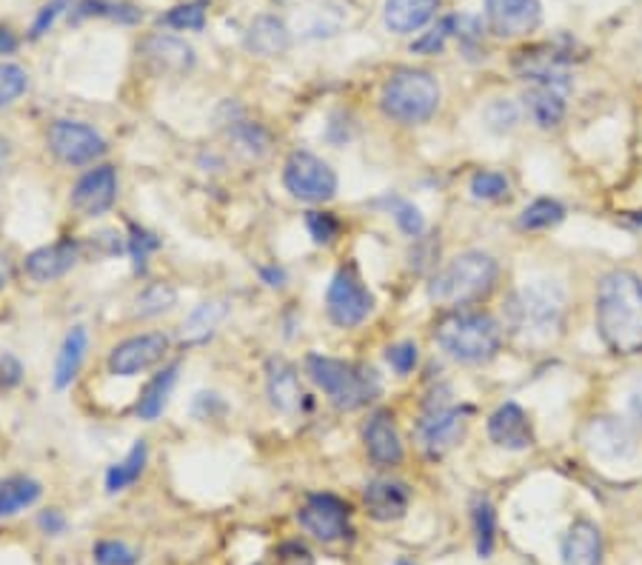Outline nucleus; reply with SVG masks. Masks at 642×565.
<instances>
[{"mask_svg":"<svg viewBox=\"0 0 642 565\" xmlns=\"http://www.w3.org/2000/svg\"><path fill=\"white\" fill-rule=\"evenodd\" d=\"M435 340L457 363H488L503 346V326L485 312L449 308L435 323Z\"/></svg>","mask_w":642,"mask_h":565,"instance_id":"2","label":"nucleus"},{"mask_svg":"<svg viewBox=\"0 0 642 565\" xmlns=\"http://www.w3.org/2000/svg\"><path fill=\"white\" fill-rule=\"evenodd\" d=\"M394 565H417V563H412V560H397Z\"/></svg>","mask_w":642,"mask_h":565,"instance_id":"55","label":"nucleus"},{"mask_svg":"<svg viewBox=\"0 0 642 565\" xmlns=\"http://www.w3.org/2000/svg\"><path fill=\"white\" fill-rule=\"evenodd\" d=\"M488 30L499 37H522L542 21L540 0H485Z\"/></svg>","mask_w":642,"mask_h":565,"instance_id":"15","label":"nucleus"},{"mask_svg":"<svg viewBox=\"0 0 642 565\" xmlns=\"http://www.w3.org/2000/svg\"><path fill=\"white\" fill-rule=\"evenodd\" d=\"M21 380H23L21 360L12 358V354H3V358H0V388L21 386Z\"/></svg>","mask_w":642,"mask_h":565,"instance_id":"48","label":"nucleus"},{"mask_svg":"<svg viewBox=\"0 0 642 565\" xmlns=\"http://www.w3.org/2000/svg\"><path fill=\"white\" fill-rule=\"evenodd\" d=\"M469 431V408H457L451 403H428L426 415L417 426V437L428 457H446L451 449L463 443Z\"/></svg>","mask_w":642,"mask_h":565,"instance_id":"9","label":"nucleus"},{"mask_svg":"<svg viewBox=\"0 0 642 565\" xmlns=\"http://www.w3.org/2000/svg\"><path fill=\"white\" fill-rule=\"evenodd\" d=\"M80 255H83V246L78 240H57V244L29 251L23 269L35 283H55L78 265Z\"/></svg>","mask_w":642,"mask_h":565,"instance_id":"17","label":"nucleus"},{"mask_svg":"<svg viewBox=\"0 0 642 565\" xmlns=\"http://www.w3.org/2000/svg\"><path fill=\"white\" fill-rule=\"evenodd\" d=\"M574 64V49L563 44H537L517 52L514 58V72L531 83H545V87L571 89L568 66Z\"/></svg>","mask_w":642,"mask_h":565,"instance_id":"11","label":"nucleus"},{"mask_svg":"<svg viewBox=\"0 0 642 565\" xmlns=\"http://www.w3.org/2000/svg\"><path fill=\"white\" fill-rule=\"evenodd\" d=\"M442 0H385L383 21L394 35H414L435 21Z\"/></svg>","mask_w":642,"mask_h":565,"instance_id":"22","label":"nucleus"},{"mask_svg":"<svg viewBox=\"0 0 642 565\" xmlns=\"http://www.w3.org/2000/svg\"><path fill=\"white\" fill-rule=\"evenodd\" d=\"M326 312L337 329H354L374 312V294L369 292L354 265H342L331 278L326 292Z\"/></svg>","mask_w":642,"mask_h":565,"instance_id":"7","label":"nucleus"},{"mask_svg":"<svg viewBox=\"0 0 642 565\" xmlns=\"http://www.w3.org/2000/svg\"><path fill=\"white\" fill-rule=\"evenodd\" d=\"M631 415L642 422V386H637L634 392H631Z\"/></svg>","mask_w":642,"mask_h":565,"instance_id":"53","label":"nucleus"},{"mask_svg":"<svg viewBox=\"0 0 642 565\" xmlns=\"http://www.w3.org/2000/svg\"><path fill=\"white\" fill-rule=\"evenodd\" d=\"M178 306V292L169 286V283H151V286L143 289L135 301V317L140 320H149V317H160L166 312Z\"/></svg>","mask_w":642,"mask_h":565,"instance_id":"34","label":"nucleus"},{"mask_svg":"<svg viewBox=\"0 0 642 565\" xmlns=\"http://www.w3.org/2000/svg\"><path fill=\"white\" fill-rule=\"evenodd\" d=\"M471 522H474L477 554L488 560L494 554V543H497V515H494V506L485 497H477L471 506Z\"/></svg>","mask_w":642,"mask_h":565,"instance_id":"32","label":"nucleus"},{"mask_svg":"<svg viewBox=\"0 0 642 565\" xmlns=\"http://www.w3.org/2000/svg\"><path fill=\"white\" fill-rule=\"evenodd\" d=\"M563 217H565V208L560 206V203L551 201V197H540V201H534L531 206L522 208L520 229H526V231L551 229V226H556V223H563Z\"/></svg>","mask_w":642,"mask_h":565,"instance_id":"36","label":"nucleus"},{"mask_svg":"<svg viewBox=\"0 0 642 565\" xmlns=\"http://www.w3.org/2000/svg\"><path fill=\"white\" fill-rule=\"evenodd\" d=\"M178 374H180V363H171V365H166V369H160V372L146 383V388L140 392V400H137V408H135L140 420L151 422L164 415V408L169 406L171 388H174V383H178Z\"/></svg>","mask_w":642,"mask_h":565,"instance_id":"27","label":"nucleus"},{"mask_svg":"<svg viewBox=\"0 0 642 565\" xmlns=\"http://www.w3.org/2000/svg\"><path fill=\"white\" fill-rule=\"evenodd\" d=\"M7 163H9V144L3 140V135H0V174H3Z\"/></svg>","mask_w":642,"mask_h":565,"instance_id":"54","label":"nucleus"},{"mask_svg":"<svg viewBox=\"0 0 642 565\" xmlns=\"http://www.w3.org/2000/svg\"><path fill=\"white\" fill-rule=\"evenodd\" d=\"M86 351H89V331L86 326H75L69 335L64 337V346L57 351V363H55V388L64 392L69 388L75 380H78L80 369H83Z\"/></svg>","mask_w":642,"mask_h":565,"instance_id":"25","label":"nucleus"},{"mask_svg":"<svg viewBox=\"0 0 642 565\" xmlns=\"http://www.w3.org/2000/svg\"><path fill=\"white\" fill-rule=\"evenodd\" d=\"M289 46H292V35L278 15L255 18L246 32V49L260 58H280L289 52Z\"/></svg>","mask_w":642,"mask_h":565,"instance_id":"23","label":"nucleus"},{"mask_svg":"<svg viewBox=\"0 0 642 565\" xmlns=\"http://www.w3.org/2000/svg\"><path fill=\"white\" fill-rule=\"evenodd\" d=\"M66 9H69V0H49V3H46V7H43L41 12H37V18H35V23H32V32H29V37H32V41H41V37L46 35V32H49L52 26H55L57 18L64 15Z\"/></svg>","mask_w":642,"mask_h":565,"instance_id":"46","label":"nucleus"},{"mask_svg":"<svg viewBox=\"0 0 642 565\" xmlns=\"http://www.w3.org/2000/svg\"><path fill=\"white\" fill-rule=\"evenodd\" d=\"M83 18H109V21H117V23H137L143 18V12L132 7V3H114V0H80L78 7H75V21H83Z\"/></svg>","mask_w":642,"mask_h":565,"instance_id":"35","label":"nucleus"},{"mask_svg":"<svg viewBox=\"0 0 642 565\" xmlns=\"http://www.w3.org/2000/svg\"><path fill=\"white\" fill-rule=\"evenodd\" d=\"M71 208L83 217L106 215L117 201V172L114 166H94L71 189Z\"/></svg>","mask_w":642,"mask_h":565,"instance_id":"14","label":"nucleus"},{"mask_svg":"<svg viewBox=\"0 0 642 565\" xmlns=\"http://www.w3.org/2000/svg\"><path fill=\"white\" fill-rule=\"evenodd\" d=\"M283 187L294 201L328 203L337 194V172L312 151H292L283 166Z\"/></svg>","mask_w":642,"mask_h":565,"instance_id":"8","label":"nucleus"},{"mask_svg":"<svg viewBox=\"0 0 642 565\" xmlns=\"http://www.w3.org/2000/svg\"><path fill=\"white\" fill-rule=\"evenodd\" d=\"M29 89V75L23 66L0 60V109L14 103Z\"/></svg>","mask_w":642,"mask_h":565,"instance_id":"39","label":"nucleus"},{"mask_svg":"<svg viewBox=\"0 0 642 565\" xmlns=\"http://www.w3.org/2000/svg\"><path fill=\"white\" fill-rule=\"evenodd\" d=\"M363 502L378 522L403 520L412 506V488L399 479H371L363 491Z\"/></svg>","mask_w":642,"mask_h":565,"instance_id":"21","label":"nucleus"},{"mask_svg":"<svg viewBox=\"0 0 642 565\" xmlns=\"http://www.w3.org/2000/svg\"><path fill=\"white\" fill-rule=\"evenodd\" d=\"M440 98L442 92L435 75L423 69H399L380 89V109L392 121L417 126L437 115Z\"/></svg>","mask_w":642,"mask_h":565,"instance_id":"6","label":"nucleus"},{"mask_svg":"<svg viewBox=\"0 0 642 565\" xmlns=\"http://www.w3.org/2000/svg\"><path fill=\"white\" fill-rule=\"evenodd\" d=\"M160 249V237L151 235L149 229H143L137 223L128 226V240H126V251L128 258H132V265H135V272H146V260H149L151 251Z\"/></svg>","mask_w":642,"mask_h":565,"instance_id":"38","label":"nucleus"},{"mask_svg":"<svg viewBox=\"0 0 642 565\" xmlns=\"http://www.w3.org/2000/svg\"><path fill=\"white\" fill-rule=\"evenodd\" d=\"M449 35H454V18H446V21L437 23L435 30L417 37L412 44V52H417V55H437V52H442Z\"/></svg>","mask_w":642,"mask_h":565,"instance_id":"44","label":"nucleus"},{"mask_svg":"<svg viewBox=\"0 0 642 565\" xmlns=\"http://www.w3.org/2000/svg\"><path fill=\"white\" fill-rule=\"evenodd\" d=\"M94 563L98 565H137V554L135 549L128 543H123V540H100L98 545H94Z\"/></svg>","mask_w":642,"mask_h":565,"instance_id":"42","label":"nucleus"},{"mask_svg":"<svg viewBox=\"0 0 642 565\" xmlns=\"http://www.w3.org/2000/svg\"><path fill=\"white\" fill-rule=\"evenodd\" d=\"M140 55L157 78H183L194 69V49L174 35H149L140 44Z\"/></svg>","mask_w":642,"mask_h":565,"instance_id":"16","label":"nucleus"},{"mask_svg":"<svg viewBox=\"0 0 642 565\" xmlns=\"http://www.w3.org/2000/svg\"><path fill=\"white\" fill-rule=\"evenodd\" d=\"M297 522L314 540L337 543V540L351 534V508L337 494H312L300 506Z\"/></svg>","mask_w":642,"mask_h":565,"instance_id":"13","label":"nucleus"},{"mask_svg":"<svg viewBox=\"0 0 642 565\" xmlns=\"http://www.w3.org/2000/svg\"><path fill=\"white\" fill-rule=\"evenodd\" d=\"M388 203V212H392L394 223L399 226V231L408 237H420L426 231V221H423L420 208L414 206L412 201H403V197H385Z\"/></svg>","mask_w":642,"mask_h":565,"instance_id":"40","label":"nucleus"},{"mask_svg":"<svg viewBox=\"0 0 642 565\" xmlns=\"http://www.w3.org/2000/svg\"><path fill=\"white\" fill-rule=\"evenodd\" d=\"M602 563V534L594 522L577 520L563 536V565Z\"/></svg>","mask_w":642,"mask_h":565,"instance_id":"24","label":"nucleus"},{"mask_svg":"<svg viewBox=\"0 0 642 565\" xmlns=\"http://www.w3.org/2000/svg\"><path fill=\"white\" fill-rule=\"evenodd\" d=\"M499 265L485 251H463L454 260L442 265L428 283V297L437 306L463 308L488 297L497 283Z\"/></svg>","mask_w":642,"mask_h":565,"instance_id":"4","label":"nucleus"},{"mask_svg":"<svg viewBox=\"0 0 642 565\" xmlns=\"http://www.w3.org/2000/svg\"><path fill=\"white\" fill-rule=\"evenodd\" d=\"M565 92L568 89L545 87V83H534L526 92V109L528 115L534 117L540 129H554L565 117Z\"/></svg>","mask_w":642,"mask_h":565,"instance_id":"26","label":"nucleus"},{"mask_svg":"<svg viewBox=\"0 0 642 565\" xmlns=\"http://www.w3.org/2000/svg\"><path fill=\"white\" fill-rule=\"evenodd\" d=\"M597 331L613 354H642V280L634 272L617 269L599 280Z\"/></svg>","mask_w":642,"mask_h":565,"instance_id":"1","label":"nucleus"},{"mask_svg":"<svg viewBox=\"0 0 642 565\" xmlns=\"http://www.w3.org/2000/svg\"><path fill=\"white\" fill-rule=\"evenodd\" d=\"M363 443L369 460L380 468H394V465L403 463V440H399L394 415L388 408H380L369 417L363 429Z\"/></svg>","mask_w":642,"mask_h":565,"instance_id":"18","label":"nucleus"},{"mask_svg":"<svg viewBox=\"0 0 642 565\" xmlns=\"http://www.w3.org/2000/svg\"><path fill=\"white\" fill-rule=\"evenodd\" d=\"M164 26L178 32H200L206 26V0H192V3H180V7L169 9L160 18Z\"/></svg>","mask_w":642,"mask_h":565,"instance_id":"37","label":"nucleus"},{"mask_svg":"<svg viewBox=\"0 0 642 565\" xmlns=\"http://www.w3.org/2000/svg\"><path fill=\"white\" fill-rule=\"evenodd\" d=\"M9 280H12V263H9V258L0 251V292L9 286Z\"/></svg>","mask_w":642,"mask_h":565,"instance_id":"52","label":"nucleus"},{"mask_svg":"<svg viewBox=\"0 0 642 565\" xmlns=\"http://www.w3.org/2000/svg\"><path fill=\"white\" fill-rule=\"evenodd\" d=\"M588 440H592L594 449L599 451V454H606V457H626L628 451L634 449V437H631V431L622 426L620 420H611V417H602V420H597L592 426V431H588Z\"/></svg>","mask_w":642,"mask_h":565,"instance_id":"29","label":"nucleus"},{"mask_svg":"<svg viewBox=\"0 0 642 565\" xmlns=\"http://www.w3.org/2000/svg\"><path fill=\"white\" fill-rule=\"evenodd\" d=\"M306 229L317 246H331L337 240V235H340L342 226L331 212H308Z\"/></svg>","mask_w":642,"mask_h":565,"instance_id":"43","label":"nucleus"},{"mask_svg":"<svg viewBox=\"0 0 642 565\" xmlns=\"http://www.w3.org/2000/svg\"><path fill=\"white\" fill-rule=\"evenodd\" d=\"M228 137L235 140V146L240 151H246V158H266L271 149V135L266 126L251 121H235L232 123V129H228Z\"/></svg>","mask_w":642,"mask_h":565,"instance_id":"33","label":"nucleus"},{"mask_svg":"<svg viewBox=\"0 0 642 565\" xmlns=\"http://www.w3.org/2000/svg\"><path fill=\"white\" fill-rule=\"evenodd\" d=\"M488 437L492 443L508 451H526L534 445V429L531 420L517 403H503V406L488 417Z\"/></svg>","mask_w":642,"mask_h":565,"instance_id":"19","label":"nucleus"},{"mask_svg":"<svg viewBox=\"0 0 642 565\" xmlns=\"http://www.w3.org/2000/svg\"><path fill=\"white\" fill-rule=\"evenodd\" d=\"M171 337L164 331H146V335H135L117 343L109 354V372L114 377H137V374L157 369L169 358Z\"/></svg>","mask_w":642,"mask_h":565,"instance_id":"12","label":"nucleus"},{"mask_svg":"<svg viewBox=\"0 0 642 565\" xmlns=\"http://www.w3.org/2000/svg\"><path fill=\"white\" fill-rule=\"evenodd\" d=\"M385 360H388V365L397 374H412L417 363H420V351L414 343H394L385 349Z\"/></svg>","mask_w":642,"mask_h":565,"instance_id":"45","label":"nucleus"},{"mask_svg":"<svg viewBox=\"0 0 642 565\" xmlns=\"http://www.w3.org/2000/svg\"><path fill=\"white\" fill-rule=\"evenodd\" d=\"M508 189H511V183L503 172H477L471 178V194L477 201H503V197H508Z\"/></svg>","mask_w":642,"mask_h":565,"instance_id":"41","label":"nucleus"},{"mask_svg":"<svg viewBox=\"0 0 642 565\" xmlns=\"http://www.w3.org/2000/svg\"><path fill=\"white\" fill-rule=\"evenodd\" d=\"M37 526L43 529V534H64L66 531V517L57 511V508H49V511H41V517H37Z\"/></svg>","mask_w":642,"mask_h":565,"instance_id":"49","label":"nucleus"},{"mask_svg":"<svg viewBox=\"0 0 642 565\" xmlns=\"http://www.w3.org/2000/svg\"><path fill=\"white\" fill-rule=\"evenodd\" d=\"M12 52H18V37H14V32L0 26V55H12Z\"/></svg>","mask_w":642,"mask_h":565,"instance_id":"51","label":"nucleus"},{"mask_svg":"<svg viewBox=\"0 0 642 565\" xmlns=\"http://www.w3.org/2000/svg\"><path fill=\"white\" fill-rule=\"evenodd\" d=\"M485 121L492 126L494 132H508L514 129V123H517V106L511 101H497L488 106L485 112Z\"/></svg>","mask_w":642,"mask_h":565,"instance_id":"47","label":"nucleus"},{"mask_svg":"<svg viewBox=\"0 0 642 565\" xmlns=\"http://www.w3.org/2000/svg\"><path fill=\"white\" fill-rule=\"evenodd\" d=\"M306 374L340 411H357V408L369 406L383 392L380 374L371 365L354 363V360L308 354Z\"/></svg>","mask_w":642,"mask_h":565,"instance_id":"3","label":"nucleus"},{"mask_svg":"<svg viewBox=\"0 0 642 565\" xmlns=\"http://www.w3.org/2000/svg\"><path fill=\"white\" fill-rule=\"evenodd\" d=\"M266 394L274 411L280 415H297L303 403V388H300L297 369L283 358L266 360Z\"/></svg>","mask_w":642,"mask_h":565,"instance_id":"20","label":"nucleus"},{"mask_svg":"<svg viewBox=\"0 0 642 565\" xmlns=\"http://www.w3.org/2000/svg\"><path fill=\"white\" fill-rule=\"evenodd\" d=\"M49 151L66 166H89L106 155V140L89 123L55 121L49 126Z\"/></svg>","mask_w":642,"mask_h":565,"instance_id":"10","label":"nucleus"},{"mask_svg":"<svg viewBox=\"0 0 642 565\" xmlns=\"http://www.w3.org/2000/svg\"><path fill=\"white\" fill-rule=\"evenodd\" d=\"M43 486L32 477H9L0 483V517H12L41 500Z\"/></svg>","mask_w":642,"mask_h":565,"instance_id":"30","label":"nucleus"},{"mask_svg":"<svg viewBox=\"0 0 642 565\" xmlns=\"http://www.w3.org/2000/svg\"><path fill=\"white\" fill-rule=\"evenodd\" d=\"M260 278H263L266 286H271V289L285 286V272L280 269V265H263V269H260Z\"/></svg>","mask_w":642,"mask_h":565,"instance_id":"50","label":"nucleus"},{"mask_svg":"<svg viewBox=\"0 0 642 565\" xmlns=\"http://www.w3.org/2000/svg\"><path fill=\"white\" fill-rule=\"evenodd\" d=\"M146 463H149V445L143 443V440H137L121 463L109 465L106 491L117 494L126 491L128 486H135L137 479L143 477V472H146Z\"/></svg>","mask_w":642,"mask_h":565,"instance_id":"28","label":"nucleus"},{"mask_svg":"<svg viewBox=\"0 0 642 565\" xmlns=\"http://www.w3.org/2000/svg\"><path fill=\"white\" fill-rule=\"evenodd\" d=\"M511 329L526 346L551 343L565 317V294L554 280H534L514 294L511 308Z\"/></svg>","mask_w":642,"mask_h":565,"instance_id":"5","label":"nucleus"},{"mask_svg":"<svg viewBox=\"0 0 642 565\" xmlns=\"http://www.w3.org/2000/svg\"><path fill=\"white\" fill-rule=\"evenodd\" d=\"M226 315H228V306L223 301L200 303L192 315H189V320L183 323V331H180L183 343H203V340H209L212 331L217 329V323H221Z\"/></svg>","mask_w":642,"mask_h":565,"instance_id":"31","label":"nucleus"}]
</instances>
